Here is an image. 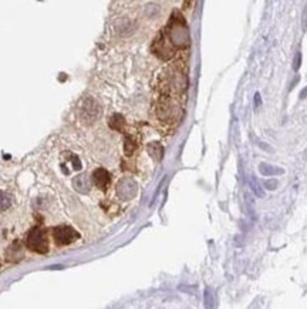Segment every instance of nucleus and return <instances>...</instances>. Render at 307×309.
Masks as SVG:
<instances>
[{"label": "nucleus", "instance_id": "a211bd4d", "mask_svg": "<svg viewBox=\"0 0 307 309\" xmlns=\"http://www.w3.org/2000/svg\"><path fill=\"white\" fill-rule=\"evenodd\" d=\"M264 188H267V190H276V187H277V181L276 180H266L264 183Z\"/></svg>", "mask_w": 307, "mask_h": 309}, {"label": "nucleus", "instance_id": "6e6552de", "mask_svg": "<svg viewBox=\"0 0 307 309\" xmlns=\"http://www.w3.org/2000/svg\"><path fill=\"white\" fill-rule=\"evenodd\" d=\"M23 257H24V245H23V242L19 240L14 241L10 247L7 248V251H6V258H7V261H10V262H17V261L23 259Z\"/></svg>", "mask_w": 307, "mask_h": 309}, {"label": "nucleus", "instance_id": "4468645a", "mask_svg": "<svg viewBox=\"0 0 307 309\" xmlns=\"http://www.w3.org/2000/svg\"><path fill=\"white\" fill-rule=\"evenodd\" d=\"M250 187H252V191L256 194V197H259V198H263L264 197V191H263V188L261 187V184L258 183V180L252 175L250 177Z\"/></svg>", "mask_w": 307, "mask_h": 309}, {"label": "nucleus", "instance_id": "f03ea898", "mask_svg": "<svg viewBox=\"0 0 307 309\" xmlns=\"http://www.w3.org/2000/svg\"><path fill=\"white\" fill-rule=\"evenodd\" d=\"M151 50L161 60H171V58L174 57L176 49L172 46V43L170 42L168 36L165 33V30H162L155 37V40H154V43L151 46Z\"/></svg>", "mask_w": 307, "mask_h": 309}, {"label": "nucleus", "instance_id": "423d86ee", "mask_svg": "<svg viewBox=\"0 0 307 309\" xmlns=\"http://www.w3.org/2000/svg\"><path fill=\"white\" fill-rule=\"evenodd\" d=\"M101 113L100 105L94 99H87L81 107V115L86 121H94Z\"/></svg>", "mask_w": 307, "mask_h": 309}, {"label": "nucleus", "instance_id": "39448f33", "mask_svg": "<svg viewBox=\"0 0 307 309\" xmlns=\"http://www.w3.org/2000/svg\"><path fill=\"white\" fill-rule=\"evenodd\" d=\"M136 191H138V185L130 177H124L123 180H120V183L117 184V195L124 201L132 200L136 195Z\"/></svg>", "mask_w": 307, "mask_h": 309}, {"label": "nucleus", "instance_id": "0eeeda50", "mask_svg": "<svg viewBox=\"0 0 307 309\" xmlns=\"http://www.w3.org/2000/svg\"><path fill=\"white\" fill-rule=\"evenodd\" d=\"M111 181V175L110 172L104 168H97L95 171L92 172V183L95 184V187H98L100 190L105 191L110 185Z\"/></svg>", "mask_w": 307, "mask_h": 309}, {"label": "nucleus", "instance_id": "6ab92c4d", "mask_svg": "<svg viewBox=\"0 0 307 309\" xmlns=\"http://www.w3.org/2000/svg\"><path fill=\"white\" fill-rule=\"evenodd\" d=\"M261 104H262L261 94H259V93H256V94H255V108L258 110V108L261 107Z\"/></svg>", "mask_w": 307, "mask_h": 309}, {"label": "nucleus", "instance_id": "f3484780", "mask_svg": "<svg viewBox=\"0 0 307 309\" xmlns=\"http://www.w3.org/2000/svg\"><path fill=\"white\" fill-rule=\"evenodd\" d=\"M302 29H303V32H307V3L303 9V13H302Z\"/></svg>", "mask_w": 307, "mask_h": 309}, {"label": "nucleus", "instance_id": "1a4fd4ad", "mask_svg": "<svg viewBox=\"0 0 307 309\" xmlns=\"http://www.w3.org/2000/svg\"><path fill=\"white\" fill-rule=\"evenodd\" d=\"M73 185L76 188V191H79L81 194H87L90 191V181L87 178V175L81 174V175H77L74 180H73Z\"/></svg>", "mask_w": 307, "mask_h": 309}, {"label": "nucleus", "instance_id": "2eb2a0df", "mask_svg": "<svg viewBox=\"0 0 307 309\" xmlns=\"http://www.w3.org/2000/svg\"><path fill=\"white\" fill-rule=\"evenodd\" d=\"M11 206V197L6 193L0 191V211H4Z\"/></svg>", "mask_w": 307, "mask_h": 309}, {"label": "nucleus", "instance_id": "dca6fc26", "mask_svg": "<svg viewBox=\"0 0 307 309\" xmlns=\"http://www.w3.org/2000/svg\"><path fill=\"white\" fill-rule=\"evenodd\" d=\"M300 66H302V53L297 52L295 54V58H293V70L297 71V70L300 69Z\"/></svg>", "mask_w": 307, "mask_h": 309}, {"label": "nucleus", "instance_id": "9d476101", "mask_svg": "<svg viewBox=\"0 0 307 309\" xmlns=\"http://www.w3.org/2000/svg\"><path fill=\"white\" fill-rule=\"evenodd\" d=\"M148 153H149V155L154 158L155 161H161L162 160V157H164V149H162V146L157 143V141H152V143H149L148 144Z\"/></svg>", "mask_w": 307, "mask_h": 309}, {"label": "nucleus", "instance_id": "412c9836", "mask_svg": "<svg viewBox=\"0 0 307 309\" xmlns=\"http://www.w3.org/2000/svg\"><path fill=\"white\" fill-rule=\"evenodd\" d=\"M307 97V87L303 90V92L300 93V99H306Z\"/></svg>", "mask_w": 307, "mask_h": 309}, {"label": "nucleus", "instance_id": "ddd939ff", "mask_svg": "<svg viewBox=\"0 0 307 309\" xmlns=\"http://www.w3.org/2000/svg\"><path fill=\"white\" fill-rule=\"evenodd\" d=\"M135 150H136L135 140L131 137V136H127V137H125V143H124L125 154H127V155H132Z\"/></svg>", "mask_w": 307, "mask_h": 309}, {"label": "nucleus", "instance_id": "f257e3e1", "mask_svg": "<svg viewBox=\"0 0 307 309\" xmlns=\"http://www.w3.org/2000/svg\"><path fill=\"white\" fill-rule=\"evenodd\" d=\"M164 30H165L170 42L175 49H186L189 46V43H191L189 30H188L186 23H185V19L182 17V14L178 10L172 13L170 22H168L167 27Z\"/></svg>", "mask_w": 307, "mask_h": 309}, {"label": "nucleus", "instance_id": "aec40b11", "mask_svg": "<svg viewBox=\"0 0 307 309\" xmlns=\"http://www.w3.org/2000/svg\"><path fill=\"white\" fill-rule=\"evenodd\" d=\"M191 3H192V0H183V7L188 9L191 6Z\"/></svg>", "mask_w": 307, "mask_h": 309}, {"label": "nucleus", "instance_id": "f8f14e48", "mask_svg": "<svg viewBox=\"0 0 307 309\" xmlns=\"http://www.w3.org/2000/svg\"><path fill=\"white\" fill-rule=\"evenodd\" d=\"M259 171L261 174H263L264 177H272V175H279V174H283V170L279 168V167H273V165H269L266 162H262L259 165Z\"/></svg>", "mask_w": 307, "mask_h": 309}, {"label": "nucleus", "instance_id": "7ed1b4c3", "mask_svg": "<svg viewBox=\"0 0 307 309\" xmlns=\"http://www.w3.org/2000/svg\"><path fill=\"white\" fill-rule=\"evenodd\" d=\"M27 247L37 254H45L48 251V238L45 229L42 227H34L30 229L27 235Z\"/></svg>", "mask_w": 307, "mask_h": 309}, {"label": "nucleus", "instance_id": "9b49d317", "mask_svg": "<svg viewBox=\"0 0 307 309\" xmlns=\"http://www.w3.org/2000/svg\"><path fill=\"white\" fill-rule=\"evenodd\" d=\"M124 124H125V120H124V117H123L121 114H114L110 117L108 126L111 127L113 130H115V131L123 133V131H124Z\"/></svg>", "mask_w": 307, "mask_h": 309}, {"label": "nucleus", "instance_id": "20e7f679", "mask_svg": "<svg viewBox=\"0 0 307 309\" xmlns=\"http://www.w3.org/2000/svg\"><path fill=\"white\" fill-rule=\"evenodd\" d=\"M79 238V234L76 229L67 225H60L53 229V240L58 247H64V245H70L74 241Z\"/></svg>", "mask_w": 307, "mask_h": 309}]
</instances>
